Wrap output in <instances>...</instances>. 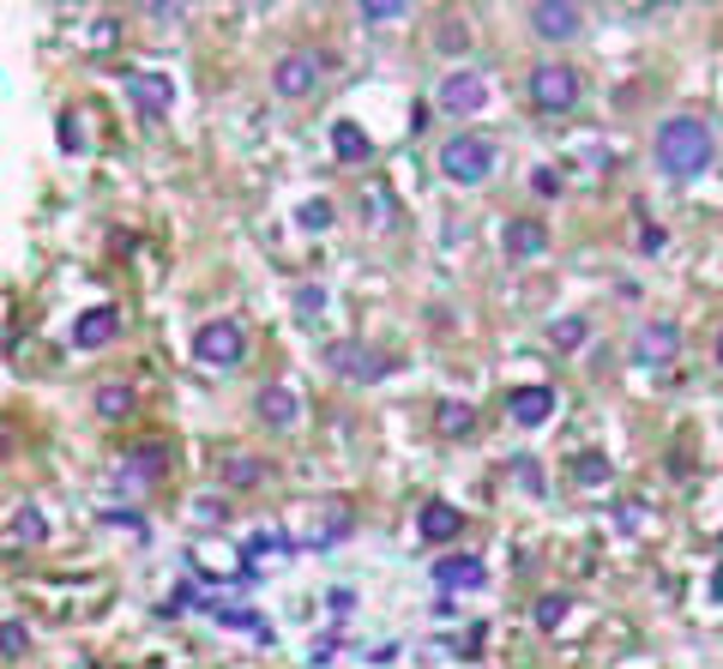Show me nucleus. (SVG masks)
<instances>
[{"instance_id": "obj_16", "label": "nucleus", "mask_w": 723, "mask_h": 669, "mask_svg": "<svg viewBox=\"0 0 723 669\" xmlns=\"http://www.w3.org/2000/svg\"><path fill=\"white\" fill-rule=\"evenodd\" d=\"M344 531H350V507H344V500H320V507H307V543H338Z\"/></svg>"}, {"instance_id": "obj_14", "label": "nucleus", "mask_w": 723, "mask_h": 669, "mask_svg": "<svg viewBox=\"0 0 723 669\" xmlns=\"http://www.w3.org/2000/svg\"><path fill=\"white\" fill-rule=\"evenodd\" d=\"M417 531H422V543H452V537L464 531V512L452 507V500H429V507L417 512Z\"/></svg>"}, {"instance_id": "obj_13", "label": "nucleus", "mask_w": 723, "mask_h": 669, "mask_svg": "<svg viewBox=\"0 0 723 669\" xmlns=\"http://www.w3.org/2000/svg\"><path fill=\"white\" fill-rule=\"evenodd\" d=\"M507 417L519 422V429H542V422L554 417V392L549 386H512L507 392Z\"/></svg>"}, {"instance_id": "obj_32", "label": "nucleus", "mask_w": 723, "mask_h": 669, "mask_svg": "<svg viewBox=\"0 0 723 669\" xmlns=\"http://www.w3.org/2000/svg\"><path fill=\"white\" fill-rule=\"evenodd\" d=\"M320 307H326V290H320V284H295V314L314 320Z\"/></svg>"}, {"instance_id": "obj_10", "label": "nucleus", "mask_w": 723, "mask_h": 669, "mask_svg": "<svg viewBox=\"0 0 723 669\" xmlns=\"http://www.w3.org/2000/svg\"><path fill=\"white\" fill-rule=\"evenodd\" d=\"M115 338H121V307H109V302L85 307L73 320V350H109Z\"/></svg>"}, {"instance_id": "obj_25", "label": "nucleus", "mask_w": 723, "mask_h": 669, "mask_svg": "<svg viewBox=\"0 0 723 669\" xmlns=\"http://www.w3.org/2000/svg\"><path fill=\"white\" fill-rule=\"evenodd\" d=\"M224 483H229V488H260V483H266V465L241 453V458H229V465H224Z\"/></svg>"}, {"instance_id": "obj_15", "label": "nucleus", "mask_w": 723, "mask_h": 669, "mask_svg": "<svg viewBox=\"0 0 723 669\" xmlns=\"http://www.w3.org/2000/svg\"><path fill=\"white\" fill-rule=\"evenodd\" d=\"M500 248H507L512 260H537V253L549 248V229H542L537 217H512V224L500 229Z\"/></svg>"}, {"instance_id": "obj_27", "label": "nucleus", "mask_w": 723, "mask_h": 669, "mask_svg": "<svg viewBox=\"0 0 723 669\" xmlns=\"http://www.w3.org/2000/svg\"><path fill=\"white\" fill-rule=\"evenodd\" d=\"M573 483H579V488L609 483V458H603V453H579V458H573Z\"/></svg>"}, {"instance_id": "obj_8", "label": "nucleus", "mask_w": 723, "mask_h": 669, "mask_svg": "<svg viewBox=\"0 0 723 669\" xmlns=\"http://www.w3.org/2000/svg\"><path fill=\"white\" fill-rule=\"evenodd\" d=\"M434 102H441L446 115H476L488 102V79L483 73H471V67H452L441 85H434Z\"/></svg>"}, {"instance_id": "obj_6", "label": "nucleus", "mask_w": 723, "mask_h": 669, "mask_svg": "<svg viewBox=\"0 0 723 669\" xmlns=\"http://www.w3.org/2000/svg\"><path fill=\"white\" fill-rule=\"evenodd\" d=\"M193 356H199L205 368H236L241 356H248V332H241V320H205L199 338H193Z\"/></svg>"}, {"instance_id": "obj_37", "label": "nucleus", "mask_w": 723, "mask_h": 669, "mask_svg": "<svg viewBox=\"0 0 723 669\" xmlns=\"http://www.w3.org/2000/svg\"><path fill=\"white\" fill-rule=\"evenodd\" d=\"M61 151H85V133H79V121H73V115L61 121Z\"/></svg>"}, {"instance_id": "obj_39", "label": "nucleus", "mask_w": 723, "mask_h": 669, "mask_svg": "<svg viewBox=\"0 0 723 669\" xmlns=\"http://www.w3.org/2000/svg\"><path fill=\"white\" fill-rule=\"evenodd\" d=\"M512 465H519V483H525V488H542V477H537V458H512Z\"/></svg>"}, {"instance_id": "obj_7", "label": "nucleus", "mask_w": 723, "mask_h": 669, "mask_svg": "<svg viewBox=\"0 0 723 669\" xmlns=\"http://www.w3.org/2000/svg\"><path fill=\"white\" fill-rule=\"evenodd\" d=\"M676 350H681V326L676 320H645V326L633 332V344H627L633 368H669L676 363Z\"/></svg>"}, {"instance_id": "obj_1", "label": "nucleus", "mask_w": 723, "mask_h": 669, "mask_svg": "<svg viewBox=\"0 0 723 669\" xmlns=\"http://www.w3.org/2000/svg\"><path fill=\"white\" fill-rule=\"evenodd\" d=\"M651 158H657V170H663L669 182H693V175H705L717 163L712 121H700V115H669V121L657 127V139H651Z\"/></svg>"}, {"instance_id": "obj_21", "label": "nucleus", "mask_w": 723, "mask_h": 669, "mask_svg": "<svg viewBox=\"0 0 723 669\" xmlns=\"http://www.w3.org/2000/svg\"><path fill=\"white\" fill-rule=\"evenodd\" d=\"M90 410H97L102 422H121V417H133V386H121V380L97 386V398H90Z\"/></svg>"}, {"instance_id": "obj_4", "label": "nucleus", "mask_w": 723, "mask_h": 669, "mask_svg": "<svg viewBox=\"0 0 723 669\" xmlns=\"http://www.w3.org/2000/svg\"><path fill=\"white\" fill-rule=\"evenodd\" d=\"M320 73H326V61L314 55V48H283L278 61H271V91L283 102H302L320 91Z\"/></svg>"}, {"instance_id": "obj_29", "label": "nucleus", "mask_w": 723, "mask_h": 669, "mask_svg": "<svg viewBox=\"0 0 723 669\" xmlns=\"http://www.w3.org/2000/svg\"><path fill=\"white\" fill-rule=\"evenodd\" d=\"M332 217H338V205H332V199H307L302 212H295V224H302V229H314V236H320V229H332Z\"/></svg>"}, {"instance_id": "obj_23", "label": "nucleus", "mask_w": 723, "mask_h": 669, "mask_svg": "<svg viewBox=\"0 0 723 669\" xmlns=\"http://www.w3.org/2000/svg\"><path fill=\"white\" fill-rule=\"evenodd\" d=\"M7 531H12V543H43L48 525H43V512H36V507H12V525H7Z\"/></svg>"}, {"instance_id": "obj_40", "label": "nucleus", "mask_w": 723, "mask_h": 669, "mask_svg": "<svg viewBox=\"0 0 723 669\" xmlns=\"http://www.w3.org/2000/svg\"><path fill=\"white\" fill-rule=\"evenodd\" d=\"M717 368H723V326H717Z\"/></svg>"}, {"instance_id": "obj_20", "label": "nucleus", "mask_w": 723, "mask_h": 669, "mask_svg": "<svg viewBox=\"0 0 723 669\" xmlns=\"http://www.w3.org/2000/svg\"><path fill=\"white\" fill-rule=\"evenodd\" d=\"M205 615H212V622H224V627H241V634H253V639H271V627L260 622V615L253 609H241V603H205Z\"/></svg>"}, {"instance_id": "obj_35", "label": "nucleus", "mask_w": 723, "mask_h": 669, "mask_svg": "<svg viewBox=\"0 0 723 669\" xmlns=\"http://www.w3.org/2000/svg\"><path fill=\"white\" fill-rule=\"evenodd\" d=\"M193 519H199V525H224V500L199 495V500H193Z\"/></svg>"}, {"instance_id": "obj_18", "label": "nucleus", "mask_w": 723, "mask_h": 669, "mask_svg": "<svg viewBox=\"0 0 723 669\" xmlns=\"http://www.w3.org/2000/svg\"><path fill=\"white\" fill-rule=\"evenodd\" d=\"M332 151H338V163H368L374 158V139L362 133L356 121H332Z\"/></svg>"}, {"instance_id": "obj_33", "label": "nucleus", "mask_w": 723, "mask_h": 669, "mask_svg": "<svg viewBox=\"0 0 723 669\" xmlns=\"http://www.w3.org/2000/svg\"><path fill=\"white\" fill-rule=\"evenodd\" d=\"M145 19H158V24H181V19H187V7H181V0H151Z\"/></svg>"}, {"instance_id": "obj_22", "label": "nucleus", "mask_w": 723, "mask_h": 669, "mask_svg": "<svg viewBox=\"0 0 723 669\" xmlns=\"http://www.w3.org/2000/svg\"><path fill=\"white\" fill-rule=\"evenodd\" d=\"M266 555H271V561L290 555V537H283L278 525H260V531L248 537V561H266Z\"/></svg>"}, {"instance_id": "obj_38", "label": "nucleus", "mask_w": 723, "mask_h": 669, "mask_svg": "<svg viewBox=\"0 0 723 669\" xmlns=\"http://www.w3.org/2000/svg\"><path fill=\"white\" fill-rule=\"evenodd\" d=\"M187 603H193V585H175L170 597H163V615H181V609H187Z\"/></svg>"}, {"instance_id": "obj_17", "label": "nucleus", "mask_w": 723, "mask_h": 669, "mask_svg": "<svg viewBox=\"0 0 723 669\" xmlns=\"http://www.w3.org/2000/svg\"><path fill=\"white\" fill-rule=\"evenodd\" d=\"M434 579H441L446 591H483L488 585V568L476 555H446V561H434Z\"/></svg>"}, {"instance_id": "obj_30", "label": "nucleus", "mask_w": 723, "mask_h": 669, "mask_svg": "<svg viewBox=\"0 0 723 669\" xmlns=\"http://www.w3.org/2000/svg\"><path fill=\"white\" fill-rule=\"evenodd\" d=\"M410 19V7H398V0H362V24H398Z\"/></svg>"}, {"instance_id": "obj_19", "label": "nucleus", "mask_w": 723, "mask_h": 669, "mask_svg": "<svg viewBox=\"0 0 723 669\" xmlns=\"http://www.w3.org/2000/svg\"><path fill=\"white\" fill-rule=\"evenodd\" d=\"M434 429H441L446 441H471V434H476V410L458 404V398H446V404L434 410Z\"/></svg>"}, {"instance_id": "obj_31", "label": "nucleus", "mask_w": 723, "mask_h": 669, "mask_svg": "<svg viewBox=\"0 0 723 669\" xmlns=\"http://www.w3.org/2000/svg\"><path fill=\"white\" fill-rule=\"evenodd\" d=\"M0 651H7V658H24V651H31V634H24L19 615H7V627H0Z\"/></svg>"}, {"instance_id": "obj_26", "label": "nucleus", "mask_w": 723, "mask_h": 669, "mask_svg": "<svg viewBox=\"0 0 723 669\" xmlns=\"http://www.w3.org/2000/svg\"><path fill=\"white\" fill-rule=\"evenodd\" d=\"M585 338H591V326H585L579 314H566V320H554V326H549V344H554V350H579Z\"/></svg>"}, {"instance_id": "obj_28", "label": "nucleus", "mask_w": 723, "mask_h": 669, "mask_svg": "<svg viewBox=\"0 0 723 669\" xmlns=\"http://www.w3.org/2000/svg\"><path fill=\"white\" fill-rule=\"evenodd\" d=\"M566 609H573V597H561V591H549V597H537V627H542V634H554V627L566 622Z\"/></svg>"}, {"instance_id": "obj_36", "label": "nucleus", "mask_w": 723, "mask_h": 669, "mask_svg": "<svg viewBox=\"0 0 723 669\" xmlns=\"http://www.w3.org/2000/svg\"><path fill=\"white\" fill-rule=\"evenodd\" d=\"M663 241H669L663 224H645V229H639V253H663Z\"/></svg>"}, {"instance_id": "obj_11", "label": "nucleus", "mask_w": 723, "mask_h": 669, "mask_svg": "<svg viewBox=\"0 0 723 669\" xmlns=\"http://www.w3.org/2000/svg\"><path fill=\"white\" fill-rule=\"evenodd\" d=\"M127 97H133V109L145 115V121H163L175 102V85L163 79V73H127Z\"/></svg>"}, {"instance_id": "obj_34", "label": "nucleus", "mask_w": 723, "mask_h": 669, "mask_svg": "<svg viewBox=\"0 0 723 669\" xmlns=\"http://www.w3.org/2000/svg\"><path fill=\"white\" fill-rule=\"evenodd\" d=\"M531 187L542 193V199H554V193H561L566 182H561V170H549V163H542V170H531Z\"/></svg>"}, {"instance_id": "obj_9", "label": "nucleus", "mask_w": 723, "mask_h": 669, "mask_svg": "<svg viewBox=\"0 0 723 669\" xmlns=\"http://www.w3.org/2000/svg\"><path fill=\"white\" fill-rule=\"evenodd\" d=\"M525 19H531V31L542 36V43H573V36L585 31V12H579L573 0H537Z\"/></svg>"}, {"instance_id": "obj_2", "label": "nucleus", "mask_w": 723, "mask_h": 669, "mask_svg": "<svg viewBox=\"0 0 723 669\" xmlns=\"http://www.w3.org/2000/svg\"><path fill=\"white\" fill-rule=\"evenodd\" d=\"M495 163H500V151H495V139H483V133H452L441 145V175L452 187H483L488 175H495Z\"/></svg>"}, {"instance_id": "obj_12", "label": "nucleus", "mask_w": 723, "mask_h": 669, "mask_svg": "<svg viewBox=\"0 0 723 669\" xmlns=\"http://www.w3.org/2000/svg\"><path fill=\"white\" fill-rule=\"evenodd\" d=\"M253 410H260V422H266V429H278V434H290L295 422H302V398H295L283 380L260 386V398H253Z\"/></svg>"}, {"instance_id": "obj_3", "label": "nucleus", "mask_w": 723, "mask_h": 669, "mask_svg": "<svg viewBox=\"0 0 723 669\" xmlns=\"http://www.w3.org/2000/svg\"><path fill=\"white\" fill-rule=\"evenodd\" d=\"M525 91H531V102H537L542 115H566L585 85H579V73L566 67V61H537L531 79H525Z\"/></svg>"}, {"instance_id": "obj_5", "label": "nucleus", "mask_w": 723, "mask_h": 669, "mask_svg": "<svg viewBox=\"0 0 723 669\" xmlns=\"http://www.w3.org/2000/svg\"><path fill=\"white\" fill-rule=\"evenodd\" d=\"M320 363H326L332 375H344V380H362V386H374V380L392 375V363H386L374 344H356V338H332L326 350H320Z\"/></svg>"}, {"instance_id": "obj_24", "label": "nucleus", "mask_w": 723, "mask_h": 669, "mask_svg": "<svg viewBox=\"0 0 723 669\" xmlns=\"http://www.w3.org/2000/svg\"><path fill=\"white\" fill-rule=\"evenodd\" d=\"M434 48H441L446 61H452V55L464 61V48H471V24H464V19H446L441 31H434Z\"/></svg>"}]
</instances>
